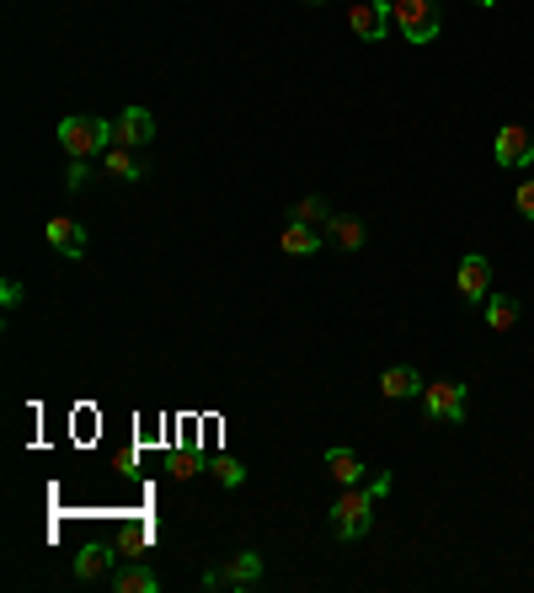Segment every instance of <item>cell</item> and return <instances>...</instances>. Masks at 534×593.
Instances as JSON below:
<instances>
[{
	"instance_id": "cell-1",
	"label": "cell",
	"mask_w": 534,
	"mask_h": 593,
	"mask_svg": "<svg viewBox=\"0 0 534 593\" xmlns=\"http://www.w3.org/2000/svg\"><path fill=\"white\" fill-rule=\"evenodd\" d=\"M374 503H380V487H342V497L332 503V535L358 540L374 524Z\"/></svg>"
},
{
	"instance_id": "cell-2",
	"label": "cell",
	"mask_w": 534,
	"mask_h": 593,
	"mask_svg": "<svg viewBox=\"0 0 534 593\" xmlns=\"http://www.w3.org/2000/svg\"><path fill=\"white\" fill-rule=\"evenodd\" d=\"M59 145H65L70 161H91V155H102L113 145V123L102 118H65L59 123Z\"/></svg>"
},
{
	"instance_id": "cell-3",
	"label": "cell",
	"mask_w": 534,
	"mask_h": 593,
	"mask_svg": "<svg viewBox=\"0 0 534 593\" xmlns=\"http://www.w3.org/2000/svg\"><path fill=\"white\" fill-rule=\"evenodd\" d=\"M390 17H396V27H401V38L406 43H433L438 38V6L433 0H390Z\"/></svg>"
},
{
	"instance_id": "cell-4",
	"label": "cell",
	"mask_w": 534,
	"mask_h": 593,
	"mask_svg": "<svg viewBox=\"0 0 534 593\" xmlns=\"http://www.w3.org/2000/svg\"><path fill=\"white\" fill-rule=\"evenodd\" d=\"M262 583V556L257 551H235L219 572H203V588H257Z\"/></svg>"
},
{
	"instance_id": "cell-5",
	"label": "cell",
	"mask_w": 534,
	"mask_h": 593,
	"mask_svg": "<svg viewBox=\"0 0 534 593\" xmlns=\"http://www.w3.org/2000/svg\"><path fill=\"white\" fill-rule=\"evenodd\" d=\"M390 0H353L348 6V27H353V38L358 43H385L390 33Z\"/></svg>"
},
{
	"instance_id": "cell-6",
	"label": "cell",
	"mask_w": 534,
	"mask_h": 593,
	"mask_svg": "<svg viewBox=\"0 0 534 593\" xmlns=\"http://www.w3.org/2000/svg\"><path fill=\"white\" fill-rule=\"evenodd\" d=\"M422 407H428L433 423H465V385H454V380L422 385Z\"/></svg>"
},
{
	"instance_id": "cell-7",
	"label": "cell",
	"mask_w": 534,
	"mask_h": 593,
	"mask_svg": "<svg viewBox=\"0 0 534 593\" xmlns=\"http://www.w3.org/2000/svg\"><path fill=\"white\" fill-rule=\"evenodd\" d=\"M492 155H497V166H508V171L534 166V134L518 129V123H502L497 139H492Z\"/></svg>"
},
{
	"instance_id": "cell-8",
	"label": "cell",
	"mask_w": 534,
	"mask_h": 593,
	"mask_svg": "<svg viewBox=\"0 0 534 593\" xmlns=\"http://www.w3.org/2000/svg\"><path fill=\"white\" fill-rule=\"evenodd\" d=\"M454 289H460L465 305H486V294H492V262H486V257H460V278H454Z\"/></svg>"
},
{
	"instance_id": "cell-9",
	"label": "cell",
	"mask_w": 534,
	"mask_h": 593,
	"mask_svg": "<svg viewBox=\"0 0 534 593\" xmlns=\"http://www.w3.org/2000/svg\"><path fill=\"white\" fill-rule=\"evenodd\" d=\"M150 139H155V118H150V107H129V113L113 123V145L139 150V145H150Z\"/></svg>"
},
{
	"instance_id": "cell-10",
	"label": "cell",
	"mask_w": 534,
	"mask_h": 593,
	"mask_svg": "<svg viewBox=\"0 0 534 593\" xmlns=\"http://www.w3.org/2000/svg\"><path fill=\"white\" fill-rule=\"evenodd\" d=\"M43 236H49V246L59 257H81L86 252V230H81V220H70V214H54Z\"/></svg>"
},
{
	"instance_id": "cell-11",
	"label": "cell",
	"mask_w": 534,
	"mask_h": 593,
	"mask_svg": "<svg viewBox=\"0 0 534 593\" xmlns=\"http://www.w3.org/2000/svg\"><path fill=\"white\" fill-rule=\"evenodd\" d=\"M102 171H107V177H118V182H139V177H145V161H139L129 145H107L102 150Z\"/></svg>"
},
{
	"instance_id": "cell-12",
	"label": "cell",
	"mask_w": 534,
	"mask_h": 593,
	"mask_svg": "<svg viewBox=\"0 0 534 593\" xmlns=\"http://www.w3.org/2000/svg\"><path fill=\"white\" fill-rule=\"evenodd\" d=\"M321 230L316 225H305V220H289V230H284V236H278V246H284V252L289 257H316L321 252Z\"/></svg>"
},
{
	"instance_id": "cell-13",
	"label": "cell",
	"mask_w": 534,
	"mask_h": 593,
	"mask_svg": "<svg viewBox=\"0 0 534 593\" xmlns=\"http://www.w3.org/2000/svg\"><path fill=\"white\" fill-rule=\"evenodd\" d=\"M113 593H161V577L129 561V567H113Z\"/></svg>"
},
{
	"instance_id": "cell-14",
	"label": "cell",
	"mask_w": 534,
	"mask_h": 593,
	"mask_svg": "<svg viewBox=\"0 0 534 593\" xmlns=\"http://www.w3.org/2000/svg\"><path fill=\"white\" fill-rule=\"evenodd\" d=\"M326 471H332L337 487H358V476H364V460H358L353 449L332 444V449H326Z\"/></svg>"
},
{
	"instance_id": "cell-15",
	"label": "cell",
	"mask_w": 534,
	"mask_h": 593,
	"mask_svg": "<svg viewBox=\"0 0 534 593\" xmlns=\"http://www.w3.org/2000/svg\"><path fill=\"white\" fill-rule=\"evenodd\" d=\"M380 390H385L390 401H406V396H417V390H422V380H417L412 364H396V369L380 374Z\"/></svg>"
},
{
	"instance_id": "cell-16",
	"label": "cell",
	"mask_w": 534,
	"mask_h": 593,
	"mask_svg": "<svg viewBox=\"0 0 534 593\" xmlns=\"http://www.w3.org/2000/svg\"><path fill=\"white\" fill-rule=\"evenodd\" d=\"M107 567H113V551H107V545H86V551L75 556V583H97Z\"/></svg>"
},
{
	"instance_id": "cell-17",
	"label": "cell",
	"mask_w": 534,
	"mask_h": 593,
	"mask_svg": "<svg viewBox=\"0 0 534 593\" xmlns=\"http://www.w3.org/2000/svg\"><path fill=\"white\" fill-rule=\"evenodd\" d=\"M513 321H518V300H513V294H486V326H492V332H508Z\"/></svg>"
},
{
	"instance_id": "cell-18",
	"label": "cell",
	"mask_w": 534,
	"mask_h": 593,
	"mask_svg": "<svg viewBox=\"0 0 534 593\" xmlns=\"http://www.w3.org/2000/svg\"><path fill=\"white\" fill-rule=\"evenodd\" d=\"M326 230H332V241L342 246V252H358V246H364V225L348 220V214H332V220H326Z\"/></svg>"
},
{
	"instance_id": "cell-19",
	"label": "cell",
	"mask_w": 534,
	"mask_h": 593,
	"mask_svg": "<svg viewBox=\"0 0 534 593\" xmlns=\"http://www.w3.org/2000/svg\"><path fill=\"white\" fill-rule=\"evenodd\" d=\"M294 220H305V225H326V220H332V209H326V198H305V204L294 209Z\"/></svg>"
},
{
	"instance_id": "cell-20",
	"label": "cell",
	"mask_w": 534,
	"mask_h": 593,
	"mask_svg": "<svg viewBox=\"0 0 534 593\" xmlns=\"http://www.w3.org/2000/svg\"><path fill=\"white\" fill-rule=\"evenodd\" d=\"M214 476H219V487H241V481H246V465H241V460H214Z\"/></svg>"
},
{
	"instance_id": "cell-21",
	"label": "cell",
	"mask_w": 534,
	"mask_h": 593,
	"mask_svg": "<svg viewBox=\"0 0 534 593\" xmlns=\"http://www.w3.org/2000/svg\"><path fill=\"white\" fill-rule=\"evenodd\" d=\"M513 209L524 214V220H534V177H529V182H518V193H513Z\"/></svg>"
},
{
	"instance_id": "cell-22",
	"label": "cell",
	"mask_w": 534,
	"mask_h": 593,
	"mask_svg": "<svg viewBox=\"0 0 534 593\" xmlns=\"http://www.w3.org/2000/svg\"><path fill=\"white\" fill-rule=\"evenodd\" d=\"M86 177H91V166H86V161H70V171H65V187L75 193V187H81Z\"/></svg>"
},
{
	"instance_id": "cell-23",
	"label": "cell",
	"mask_w": 534,
	"mask_h": 593,
	"mask_svg": "<svg viewBox=\"0 0 534 593\" xmlns=\"http://www.w3.org/2000/svg\"><path fill=\"white\" fill-rule=\"evenodd\" d=\"M17 300H22V284H17V278H6V284H0V305H6V310H11V305H17Z\"/></svg>"
},
{
	"instance_id": "cell-24",
	"label": "cell",
	"mask_w": 534,
	"mask_h": 593,
	"mask_svg": "<svg viewBox=\"0 0 534 593\" xmlns=\"http://www.w3.org/2000/svg\"><path fill=\"white\" fill-rule=\"evenodd\" d=\"M305 6H326V0H305Z\"/></svg>"
},
{
	"instance_id": "cell-25",
	"label": "cell",
	"mask_w": 534,
	"mask_h": 593,
	"mask_svg": "<svg viewBox=\"0 0 534 593\" xmlns=\"http://www.w3.org/2000/svg\"><path fill=\"white\" fill-rule=\"evenodd\" d=\"M476 6H497V0H476Z\"/></svg>"
}]
</instances>
